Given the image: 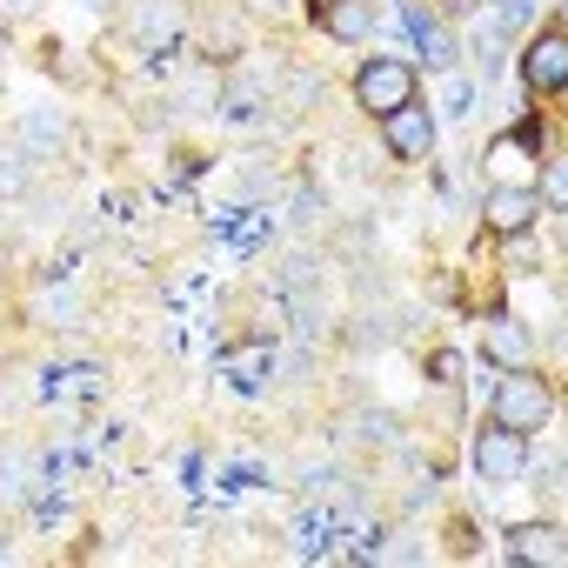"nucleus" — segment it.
<instances>
[{
    "label": "nucleus",
    "instance_id": "obj_7",
    "mask_svg": "<svg viewBox=\"0 0 568 568\" xmlns=\"http://www.w3.org/2000/svg\"><path fill=\"white\" fill-rule=\"evenodd\" d=\"M488 168H495V187H528V168L535 161V128H515L501 141H488Z\"/></svg>",
    "mask_w": 568,
    "mask_h": 568
},
{
    "label": "nucleus",
    "instance_id": "obj_4",
    "mask_svg": "<svg viewBox=\"0 0 568 568\" xmlns=\"http://www.w3.org/2000/svg\"><path fill=\"white\" fill-rule=\"evenodd\" d=\"M382 141H388V154H402V161H428V154H435V114L408 101V108L382 114Z\"/></svg>",
    "mask_w": 568,
    "mask_h": 568
},
{
    "label": "nucleus",
    "instance_id": "obj_3",
    "mask_svg": "<svg viewBox=\"0 0 568 568\" xmlns=\"http://www.w3.org/2000/svg\"><path fill=\"white\" fill-rule=\"evenodd\" d=\"M475 475H481V481H515V475H528V435L488 422V428L475 435Z\"/></svg>",
    "mask_w": 568,
    "mask_h": 568
},
{
    "label": "nucleus",
    "instance_id": "obj_1",
    "mask_svg": "<svg viewBox=\"0 0 568 568\" xmlns=\"http://www.w3.org/2000/svg\"><path fill=\"white\" fill-rule=\"evenodd\" d=\"M555 415V395L535 368H508V382H495V422L515 428V435H541Z\"/></svg>",
    "mask_w": 568,
    "mask_h": 568
},
{
    "label": "nucleus",
    "instance_id": "obj_18",
    "mask_svg": "<svg viewBox=\"0 0 568 568\" xmlns=\"http://www.w3.org/2000/svg\"><path fill=\"white\" fill-rule=\"evenodd\" d=\"M81 8H121V0H81Z\"/></svg>",
    "mask_w": 568,
    "mask_h": 568
},
{
    "label": "nucleus",
    "instance_id": "obj_19",
    "mask_svg": "<svg viewBox=\"0 0 568 568\" xmlns=\"http://www.w3.org/2000/svg\"><path fill=\"white\" fill-rule=\"evenodd\" d=\"M14 8H28V0H14Z\"/></svg>",
    "mask_w": 568,
    "mask_h": 568
},
{
    "label": "nucleus",
    "instance_id": "obj_11",
    "mask_svg": "<svg viewBox=\"0 0 568 568\" xmlns=\"http://www.w3.org/2000/svg\"><path fill=\"white\" fill-rule=\"evenodd\" d=\"M134 34H141L154 54H168V48L181 41V8H174V0H141V8H134Z\"/></svg>",
    "mask_w": 568,
    "mask_h": 568
},
{
    "label": "nucleus",
    "instance_id": "obj_6",
    "mask_svg": "<svg viewBox=\"0 0 568 568\" xmlns=\"http://www.w3.org/2000/svg\"><path fill=\"white\" fill-rule=\"evenodd\" d=\"M508 561H521V568H561L568 561V541H561V521H521L515 535H508Z\"/></svg>",
    "mask_w": 568,
    "mask_h": 568
},
{
    "label": "nucleus",
    "instance_id": "obj_8",
    "mask_svg": "<svg viewBox=\"0 0 568 568\" xmlns=\"http://www.w3.org/2000/svg\"><path fill=\"white\" fill-rule=\"evenodd\" d=\"M481 348H488V362H501V368H535V335H528V322H515V315H488Z\"/></svg>",
    "mask_w": 568,
    "mask_h": 568
},
{
    "label": "nucleus",
    "instance_id": "obj_14",
    "mask_svg": "<svg viewBox=\"0 0 568 568\" xmlns=\"http://www.w3.org/2000/svg\"><path fill=\"white\" fill-rule=\"evenodd\" d=\"M0 194H28V154L21 148H0Z\"/></svg>",
    "mask_w": 568,
    "mask_h": 568
},
{
    "label": "nucleus",
    "instance_id": "obj_20",
    "mask_svg": "<svg viewBox=\"0 0 568 568\" xmlns=\"http://www.w3.org/2000/svg\"><path fill=\"white\" fill-rule=\"evenodd\" d=\"M0 54H8V41H0Z\"/></svg>",
    "mask_w": 568,
    "mask_h": 568
},
{
    "label": "nucleus",
    "instance_id": "obj_10",
    "mask_svg": "<svg viewBox=\"0 0 568 568\" xmlns=\"http://www.w3.org/2000/svg\"><path fill=\"white\" fill-rule=\"evenodd\" d=\"M488 234H528V221L541 214L535 187H488Z\"/></svg>",
    "mask_w": 568,
    "mask_h": 568
},
{
    "label": "nucleus",
    "instance_id": "obj_17",
    "mask_svg": "<svg viewBox=\"0 0 568 568\" xmlns=\"http://www.w3.org/2000/svg\"><path fill=\"white\" fill-rule=\"evenodd\" d=\"M568 201V174H561V161H548V207H561Z\"/></svg>",
    "mask_w": 568,
    "mask_h": 568
},
{
    "label": "nucleus",
    "instance_id": "obj_9",
    "mask_svg": "<svg viewBox=\"0 0 568 568\" xmlns=\"http://www.w3.org/2000/svg\"><path fill=\"white\" fill-rule=\"evenodd\" d=\"M315 28L328 41H368L375 34V0H315Z\"/></svg>",
    "mask_w": 568,
    "mask_h": 568
},
{
    "label": "nucleus",
    "instance_id": "obj_15",
    "mask_svg": "<svg viewBox=\"0 0 568 568\" xmlns=\"http://www.w3.org/2000/svg\"><path fill=\"white\" fill-rule=\"evenodd\" d=\"M468 101H475V88H468V81H462L455 68H442V108H448V114H462Z\"/></svg>",
    "mask_w": 568,
    "mask_h": 568
},
{
    "label": "nucleus",
    "instance_id": "obj_12",
    "mask_svg": "<svg viewBox=\"0 0 568 568\" xmlns=\"http://www.w3.org/2000/svg\"><path fill=\"white\" fill-rule=\"evenodd\" d=\"M408 28H415V41H422V54L435 61V74H442V68H455V34H448V28H435V21H428L422 8H408Z\"/></svg>",
    "mask_w": 568,
    "mask_h": 568
},
{
    "label": "nucleus",
    "instance_id": "obj_2",
    "mask_svg": "<svg viewBox=\"0 0 568 568\" xmlns=\"http://www.w3.org/2000/svg\"><path fill=\"white\" fill-rule=\"evenodd\" d=\"M355 101H362V114H395V108H408L415 101V74H408V61H368L362 74H355Z\"/></svg>",
    "mask_w": 568,
    "mask_h": 568
},
{
    "label": "nucleus",
    "instance_id": "obj_5",
    "mask_svg": "<svg viewBox=\"0 0 568 568\" xmlns=\"http://www.w3.org/2000/svg\"><path fill=\"white\" fill-rule=\"evenodd\" d=\"M521 74H528V88H535V94H561V81H568V41H561V28H548V34H535V41H528Z\"/></svg>",
    "mask_w": 568,
    "mask_h": 568
},
{
    "label": "nucleus",
    "instance_id": "obj_13",
    "mask_svg": "<svg viewBox=\"0 0 568 568\" xmlns=\"http://www.w3.org/2000/svg\"><path fill=\"white\" fill-rule=\"evenodd\" d=\"M21 141H28V148H41V154H54V148L68 141V121H61L54 108H34V114L21 121Z\"/></svg>",
    "mask_w": 568,
    "mask_h": 568
},
{
    "label": "nucleus",
    "instance_id": "obj_16",
    "mask_svg": "<svg viewBox=\"0 0 568 568\" xmlns=\"http://www.w3.org/2000/svg\"><path fill=\"white\" fill-rule=\"evenodd\" d=\"M428 382L455 388V382H462V355H455V348H435V355H428Z\"/></svg>",
    "mask_w": 568,
    "mask_h": 568
}]
</instances>
